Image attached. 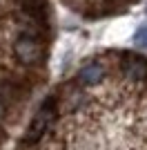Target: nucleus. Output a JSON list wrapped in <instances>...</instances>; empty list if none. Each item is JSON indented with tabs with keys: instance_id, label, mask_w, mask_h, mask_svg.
Masks as SVG:
<instances>
[{
	"instance_id": "obj_1",
	"label": "nucleus",
	"mask_w": 147,
	"mask_h": 150,
	"mask_svg": "<svg viewBox=\"0 0 147 150\" xmlns=\"http://www.w3.org/2000/svg\"><path fill=\"white\" fill-rule=\"evenodd\" d=\"M47 45L49 38L38 36V34H27L18 31L11 40V54L18 65L27 69H43L47 65Z\"/></svg>"
},
{
	"instance_id": "obj_2",
	"label": "nucleus",
	"mask_w": 147,
	"mask_h": 150,
	"mask_svg": "<svg viewBox=\"0 0 147 150\" xmlns=\"http://www.w3.org/2000/svg\"><path fill=\"white\" fill-rule=\"evenodd\" d=\"M58 114H60V101L56 94H49L47 99L43 101V105L38 108V112L34 114V119L27 125V132L22 137L24 146H36L38 141H43L47 137V132L51 130L58 121Z\"/></svg>"
},
{
	"instance_id": "obj_3",
	"label": "nucleus",
	"mask_w": 147,
	"mask_h": 150,
	"mask_svg": "<svg viewBox=\"0 0 147 150\" xmlns=\"http://www.w3.org/2000/svg\"><path fill=\"white\" fill-rule=\"evenodd\" d=\"M107 79V65L105 61H98V58H89L87 63H83L74 76V83L80 85L83 90L87 88H96Z\"/></svg>"
},
{
	"instance_id": "obj_4",
	"label": "nucleus",
	"mask_w": 147,
	"mask_h": 150,
	"mask_svg": "<svg viewBox=\"0 0 147 150\" xmlns=\"http://www.w3.org/2000/svg\"><path fill=\"white\" fill-rule=\"evenodd\" d=\"M120 74L132 83H145L147 81V58L132 54V52H120Z\"/></svg>"
},
{
	"instance_id": "obj_5",
	"label": "nucleus",
	"mask_w": 147,
	"mask_h": 150,
	"mask_svg": "<svg viewBox=\"0 0 147 150\" xmlns=\"http://www.w3.org/2000/svg\"><path fill=\"white\" fill-rule=\"evenodd\" d=\"M134 43H136V47L147 50V23H143V25L134 31Z\"/></svg>"
},
{
	"instance_id": "obj_6",
	"label": "nucleus",
	"mask_w": 147,
	"mask_h": 150,
	"mask_svg": "<svg viewBox=\"0 0 147 150\" xmlns=\"http://www.w3.org/2000/svg\"><path fill=\"white\" fill-rule=\"evenodd\" d=\"M7 117H9V108H7L5 103L0 101V125H2V123L7 121Z\"/></svg>"
},
{
	"instance_id": "obj_7",
	"label": "nucleus",
	"mask_w": 147,
	"mask_h": 150,
	"mask_svg": "<svg viewBox=\"0 0 147 150\" xmlns=\"http://www.w3.org/2000/svg\"><path fill=\"white\" fill-rule=\"evenodd\" d=\"M145 11H147V9H145Z\"/></svg>"
}]
</instances>
